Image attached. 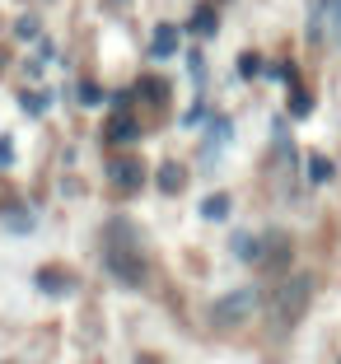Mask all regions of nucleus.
Listing matches in <instances>:
<instances>
[{"label": "nucleus", "instance_id": "nucleus-1", "mask_svg": "<svg viewBox=\"0 0 341 364\" xmlns=\"http://www.w3.org/2000/svg\"><path fill=\"white\" fill-rule=\"evenodd\" d=\"M103 252H107V267L112 276L127 280V285H145V247L136 238V225L127 220H107V238H103Z\"/></svg>", "mask_w": 341, "mask_h": 364}, {"label": "nucleus", "instance_id": "nucleus-2", "mask_svg": "<svg viewBox=\"0 0 341 364\" xmlns=\"http://www.w3.org/2000/svg\"><path fill=\"white\" fill-rule=\"evenodd\" d=\"M253 313H257V289L253 285H238V289H229V294H220V299L211 304V322L220 327V332L243 327Z\"/></svg>", "mask_w": 341, "mask_h": 364}, {"label": "nucleus", "instance_id": "nucleus-3", "mask_svg": "<svg viewBox=\"0 0 341 364\" xmlns=\"http://www.w3.org/2000/svg\"><path fill=\"white\" fill-rule=\"evenodd\" d=\"M309 294H313V280L309 276H285V280H280V289H276V313H280V322H285V327H295L299 313L309 309Z\"/></svg>", "mask_w": 341, "mask_h": 364}, {"label": "nucleus", "instance_id": "nucleus-4", "mask_svg": "<svg viewBox=\"0 0 341 364\" xmlns=\"http://www.w3.org/2000/svg\"><path fill=\"white\" fill-rule=\"evenodd\" d=\"M107 182L131 196V192H140V187L149 182V168L136 159V154H112V159H107Z\"/></svg>", "mask_w": 341, "mask_h": 364}, {"label": "nucleus", "instance_id": "nucleus-5", "mask_svg": "<svg viewBox=\"0 0 341 364\" xmlns=\"http://www.w3.org/2000/svg\"><path fill=\"white\" fill-rule=\"evenodd\" d=\"M154 178V187H159L164 196H178V192H187V164H178V159H164L159 168L149 173Z\"/></svg>", "mask_w": 341, "mask_h": 364}, {"label": "nucleus", "instance_id": "nucleus-6", "mask_svg": "<svg viewBox=\"0 0 341 364\" xmlns=\"http://www.w3.org/2000/svg\"><path fill=\"white\" fill-rule=\"evenodd\" d=\"M229 252H234L243 267H257V262H262V238L248 234V229H234V234H229Z\"/></svg>", "mask_w": 341, "mask_h": 364}, {"label": "nucleus", "instance_id": "nucleus-7", "mask_svg": "<svg viewBox=\"0 0 341 364\" xmlns=\"http://www.w3.org/2000/svg\"><path fill=\"white\" fill-rule=\"evenodd\" d=\"M149 56H154V61L178 56V23H154V33H149Z\"/></svg>", "mask_w": 341, "mask_h": 364}, {"label": "nucleus", "instance_id": "nucleus-8", "mask_svg": "<svg viewBox=\"0 0 341 364\" xmlns=\"http://www.w3.org/2000/svg\"><path fill=\"white\" fill-rule=\"evenodd\" d=\"M103 136H107V145H136L140 140V122L136 117H112Z\"/></svg>", "mask_w": 341, "mask_h": 364}, {"label": "nucleus", "instance_id": "nucleus-9", "mask_svg": "<svg viewBox=\"0 0 341 364\" xmlns=\"http://www.w3.org/2000/svg\"><path fill=\"white\" fill-rule=\"evenodd\" d=\"M229 215H234V196L229 192H211L201 201V220H211V225H224Z\"/></svg>", "mask_w": 341, "mask_h": 364}, {"label": "nucleus", "instance_id": "nucleus-10", "mask_svg": "<svg viewBox=\"0 0 341 364\" xmlns=\"http://www.w3.org/2000/svg\"><path fill=\"white\" fill-rule=\"evenodd\" d=\"M304 33H309V43H313V47H322V38H327V0H313V5H309Z\"/></svg>", "mask_w": 341, "mask_h": 364}, {"label": "nucleus", "instance_id": "nucleus-11", "mask_svg": "<svg viewBox=\"0 0 341 364\" xmlns=\"http://www.w3.org/2000/svg\"><path fill=\"white\" fill-rule=\"evenodd\" d=\"M262 257H267L271 267H285L290 262V238L280 234V229H271V234L262 238Z\"/></svg>", "mask_w": 341, "mask_h": 364}, {"label": "nucleus", "instance_id": "nucleus-12", "mask_svg": "<svg viewBox=\"0 0 341 364\" xmlns=\"http://www.w3.org/2000/svg\"><path fill=\"white\" fill-rule=\"evenodd\" d=\"M5 229H10V234H19V238H28L33 229H38V220H33L28 205H10V210H5Z\"/></svg>", "mask_w": 341, "mask_h": 364}, {"label": "nucleus", "instance_id": "nucleus-13", "mask_svg": "<svg viewBox=\"0 0 341 364\" xmlns=\"http://www.w3.org/2000/svg\"><path fill=\"white\" fill-rule=\"evenodd\" d=\"M304 173H309V182H313V187H327V182H332V173H337V168H332V159H327V154H309Z\"/></svg>", "mask_w": 341, "mask_h": 364}, {"label": "nucleus", "instance_id": "nucleus-14", "mask_svg": "<svg viewBox=\"0 0 341 364\" xmlns=\"http://www.w3.org/2000/svg\"><path fill=\"white\" fill-rule=\"evenodd\" d=\"M38 289H47V294H65V289H70V276L56 271V267H43V271H38Z\"/></svg>", "mask_w": 341, "mask_h": 364}, {"label": "nucleus", "instance_id": "nucleus-15", "mask_svg": "<svg viewBox=\"0 0 341 364\" xmlns=\"http://www.w3.org/2000/svg\"><path fill=\"white\" fill-rule=\"evenodd\" d=\"M19 107L28 112V117H43L47 107H52V94H43V89H23V94H19Z\"/></svg>", "mask_w": 341, "mask_h": 364}, {"label": "nucleus", "instance_id": "nucleus-16", "mask_svg": "<svg viewBox=\"0 0 341 364\" xmlns=\"http://www.w3.org/2000/svg\"><path fill=\"white\" fill-rule=\"evenodd\" d=\"M309 112H313V94H309L304 85H290V117H295V122H304Z\"/></svg>", "mask_w": 341, "mask_h": 364}, {"label": "nucleus", "instance_id": "nucleus-17", "mask_svg": "<svg viewBox=\"0 0 341 364\" xmlns=\"http://www.w3.org/2000/svg\"><path fill=\"white\" fill-rule=\"evenodd\" d=\"M215 28H220V14H215L211 5H196V14H192V33H201V38H215Z\"/></svg>", "mask_w": 341, "mask_h": 364}, {"label": "nucleus", "instance_id": "nucleus-18", "mask_svg": "<svg viewBox=\"0 0 341 364\" xmlns=\"http://www.w3.org/2000/svg\"><path fill=\"white\" fill-rule=\"evenodd\" d=\"M14 38H19V43H43V23H38V14L14 19Z\"/></svg>", "mask_w": 341, "mask_h": 364}, {"label": "nucleus", "instance_id": "nucleus-19", "mask_svg": "<svg viewBox=\"0 0 341 364\" xmlns=\"http://www.w3.org/2000/svg\"><path fill=\"white\" fill-rule=\"evenodd\" d=\"M136 94L149 98V103H169V85H164V80H140Z\"/></svg>", "mask_w": 341, "mask_h": 364}, {"label": "nucleus", "instance_id": "nucleus-20", "mask_svg": "<svg viewBox=\"0 0 341 364\" xmlns=\"http://www.w3.org/2000/svg\"><path fill=\"white\" fill-rule=\"evenodd\" d=\"M238 75H243V80H257V75H262V56H257V52H243V56H238Z\"/></svg>", "mask_w": 341, "mask_h": 364}, {"label": "nucleus", "instance_id": "nucleus-21", "mask_svg": "<svg viewBox=\"0 0 341 364\" xmlns=\"http://www.w3.org/2000/svg\"><path fill=\"white\" fill-rule=\"evenodd\" d=\"M75 98H80V103H89V107H94V103H103V89H98L94 80H85V85L75 89Z\"/></svg>", "mask_w": 341, "mask_h": 364}, {"label": "nucleus", "instance_id": "nucleus-22", "mask_svg": "<svg viewBox=\"0 0 341 364\" xmlns=\"http://www.w3.org/2000/svg\"><path fill=\"white\" fill-rule=\"evenodd\" d=\"M327 33L341 43V0H327Z\"/></svg>", "mask_w": 341, "mask_h": 364}, {"label": "nucleus", "instance_id": "nucleus-23", "mask_svg": "<svg viewBox=\"0 0 341 364\" xmlns=\"http://www.w3.org/2000/svg\"><path fill=\"white\" fill-rule=\"evenodd\" d=\"M206 117H211L206 103H192V107H187V117H182V127H206Z\"/></svg>", "mask_w": 341, "mask_h": 364}, {"label": "nucleus", "instance_id": "nucleus-24", "mask_svg": "<svg viewBox=\"0 0 341 364\" xmlns=\"http://www.w3.org/2000/svg\"><path fill=\"white\" fill-rule=\"evenodd\" d=\"M187 70H192V80H196V85H206V56H201V52H192V56H187Z\"/></svg>", "mask_w": 341, "mask_h": 364}, {"label": "nucleus", "instance_id": "nucleus-25", "mask_svg": "<svg viewBox=\"0 0 341 364\" xmlns=\"http://www.w3.org/2000/svg\"><path fill=\"white\" fill-rule=\"evenodd\" d=\"M10 164H14V140L0 136V168H10Z\"/></svg>", "mask_w": 341, "mask_h": 364}]
</instances>
